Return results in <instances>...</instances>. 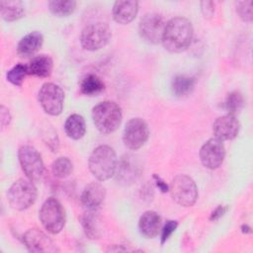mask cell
<instances>
[{"instance_id": "9c48e42d", "label": "cell", "mask_w": 253, "mask_h": 253, "mask_svg": "<svg viewBox=\"0 0 253 253\" xmlns=\"http://www.w3.org/2000/svg\"><path fill=\"white\" fill-rule=\"evenodd\" d=\"M39 101L46 114L58 116L63 109L64 92L54 83H44L39 91Z\"/></svg>"}, {"instance_id": "4316f807", "label": "cell", "mask_w": 253, "mask_h": 253, "mask_svg": "<svg viewBox=\"0 0 253 253\" xmlns=\"http://www.w3.org/2000/svg\"><path fill=\"white\" fill-rule=\"evenodd\" d=\"M81 224L83 226V229L85 231V234L91 238H99L100 232H99V224L97 217L92 214V212L85 213L83 216H81Z\"/></svg>"}, {"instance_id": "8992f818", "label": "cell", "mask_w": 253, "mask_h": 253, "mask_svg": "<svg viewBox=\"0 0 253 253\" xmlns=\"http://www.w3.org/2000/svg\"><path fill=\"white\" fill-rule=\"evenodd\" d=\"M173 201L182 207L193 206L198 199V188L195 181L184 174L177 175L169 186Z\"/></svg>"}, {"instance_id": "2e32d148", "label": "cell", "mask_w": 253, "mask_h": 253, "mask_svg": "<svg viewBox=\"0 0 253 253\" xmlns=\"http://www.w3.org/2000/svg\"><path fill=\"white\" fill-rule=\"evenodd\" d=\"M106 197L105 188L98 182L88 184L81 194V204L89 211H94L100 208Z\"/></svg>"}, {"instance_id": "6da1fadb", "label": "cell", "mask_w": 253, "mask_h": 253, "mask_svg": "<svg viewBox=\"0 0 253 253\" xmlns=\"http://www.w3.org/2000/svg\"><path fill=\"white\" fill-rule=\"evenodd\" d=\"M193 34V26L188 19L175 17L166 23L161 42L168 51L181 52L191 44Z\"/></svg>"}, {"instance_id": "30bf717a", "label": "cell", "mask_w": 253, "mask_h": 253, "mask_svg": "<svg viewBox=\"0 0 253 253\" xmlns=\"http://www.w3.org/2000/svg\"><path fill=\"white\" fill-rule=\"evenodd\" d=\"M149 136L148 126L140 118L130 119L124 128L123 140L130 150H137L144 145Z\"/></svg>"}, {"instance_id": "836d02e7", "label": "cell", "mask_w": 253, "mask_h": 253, "mask_svg": "<svg viewBox=\"0 0 253 253\" xmlns=\"http://www.w3.org/2000/svg\"><path fill=\"white\" fill-rule=\"evenodd\" d=\"M153 178H154V181H155V184L156 186L158 187V189L162 192V193H166L169 191V186L157 175H153Z\"/></svg>"}, {"instance_id": "7402d4cb", "label": "cell", "mask_w": 253, "mask_h": 253, "mask_svg": "<svg viewBox=\"0 0 253 253\" xmlns=\"http://www.w3.org/2000/svg\"><path fill=\"white\" fill-rule=\"evenodd\" d=\"M0 14L7 22L17 21L25 14L24 5L21 1H0Z\"/></svg>"}, {"instance_id": "d4e9b609", "label": "cell", "mask_w": 253, "mask_h": 253, "mask_svg": "<svg viewBox=\"0 0 253 253\" xmlns=\"http://www.w3.org/2000/svg\"><path fill=\"white\" fill-rule=\"evenodd\" d=\"M76 8V1L73 0H52L48 2L49 11L57 17L71 15Z\"/></svg>"}, {"instance_id": "ba28073f", "label": "cell", "mask_w": 253, "mask_h": 253, "mask_svg": "<svg viewBox=\"0 0 253 253\" xmlns=\"http://www.w3.org/2000/svg\"><path fill=\"white\" fill-rule=\"evenodd\" d=\"M18 157L28 179L33 182L40 181L43 175L44 165L38 150L31 145H24L20 147Z\"/></svg>"}, {"instance_id": "1f68e13d", "label": "cell", "mask_w": 253, "mask_h": 253, "mask_svg": "<svg viewBox=\"0 0 253 253\" xmlns=\"http://www.w3.org/2000/svg\"><path fill=\"white\" fill-rule=\"evenodd\" d=\"M201 8H202V12H203L205 17L210 18V17L212 16L213 11H214V6H213V3L211 1H203V2H201Z\"/></svg>"}, {"instance_id": "d6a6232c", "label": "cell", "mask_w": 253, "mask_h": 253, "mask_svg": "<svg viewBox=\"0 0 253 253\" xmlns=\"http://www.w3.org/2000/svg\"><path fill=\"white\" fill-rule=\"evenodd\" d=\"M0 119H1V126L3 127L9 125L11 122V115L9 113V110L4 106L0 107Z\"/></svg>"}, {"instance_id": "5bb4252c", "label": "cell", "mask_w": 253, "mask_h": 253, "mask_svg": "<svg viewBox=\"0 0 253 253\" xmlns=\"http://www.w3.org/2000/svg\"><path fill=\"white\" fill-rule=\"evenodd\" d=\"M141 167L138 163L136 157L132 155H125L122 157L121 161L118 162L116 175L117 180L124 185L132 184L140 175Z\"/></svg>"}, {"instance_id": "603a6c76", "label": "cell", "mask_w": 253, "mask_h": 253, "mask_svg": "<svg viewBox=\"0 0 253 253\" xmlns=\"http://www.w3.org/2000/svg\"><path fill=\"white\" fill-rule=\"evenodd\" d=\"M104 88V82L95 74L86 75L80 82V91L86 96H97Z\"/></svg>"}, {"instance_id": "cb8c5ba5", "label": "cell", "mask_w": 253, "mask_h": 253, "mask_svg": "<svg viewBox=\"0 0 253 253\" xmlns=\"http://www.w3.org/2000/svg\"><path fill=\"white\" fill-rule=\"evenodd\" d=\"M195 86V79L186 75H178L172 80V92L177 97L189 95Z\"/></svg>"}, {"instance_id": "44dd1931", "label": "cell", "mask_w": 253, "mask_h": 253, "mask_svg": "<svg viewBox=\"0 0 253 253\" xmlns=\"http://www.w3.org/2000/svg\"><path fill=\"white\" fill-rule=\"evenodd\" d=\"M64 130L67 136L72 139H80L86 132V124L82 116L78 114L70 115L64 124Z\"/></svg>"}, {"instance_id": "7c38bea8", "label": "cell", "mask_w": 253, "mask_h": 253, "mask_svg": "<svg viewBox=\"0 0 253 253\" xmlns=\"http://www.w3.org/2000/svg\"><path fill=\"white\" fill-rule=\"evenodd\" d=\"M225 156L224 145L217 138H210L207 140L200 150V159L202 164L208 169H216L223 162Z\"/></svg>"}, {"instance_id": "8fae6325", "label": "cell", "mask_w": 253, "mask_h": 253, "mask_svg": "<svg viewBox=\"0 0 253 253\" xmlns=\"http://www.w3.org/2000/svg\"><path fill=\"white\" fill-rule=\"evenodd\" d=\"M165 25L166 23L161 15L157 13L145 14L138 25L139 36L144 42L156 44L162 40Z\"/></svg>"}, {"instance_id": "f546056e", "label": "cell", "mask_w": 253, "mask_h": 253, "mask_svg": "<svg viewBox=\"0 0 253 253\" xmlns=\"http://www.w3.org/2000/svg\"><path fill=\"white\" fill-rule=\"evenodd\" d=\"M252 1H238L236 3V12L239 15L240 19L244 22L251 23L253 18V12H252Z\"/></svg>"}, {"instance_id": "4fadbf2b", "label": "cell", "mask_w": 253, "mask_h": 253, "mask_svg": "<svg viewBox=\"0 0 253 253\" xmlns=\"http://www.w3.org/2000/svg\"><path fill=\"white\" fill-rule=\"evenodd\" d=\"M23 242L31 252H54L55 245L52 240L38 228L29 229L23 236Z\"/></svg>"}, {"instance_id": "e575fe53", "label": "cell", "mask_w": 253, "mask_h": 253, "mask_svg": "<svg viewBox=\"0 0 253 253\" xmlns=\"http://www.w3.org/2000/svg\"><path fill=\"white\" fill-rule=\"evenodd\" d=\"M226 209L223 208L222 206H218L211 213V220H215V219H218L224 212H225Z\"/></svg>"}, {"instance_id": "f1b7e54d", "label": "cell", "mask_w": 253, "mask_h": 253, "mask_svg": "<svg viewBox=\"0 0 253 253\" xmlns=\"http://www.w3.org/2000/svg\"><path fill=\"white\" fill-rule=\"evenodd\" d=\"M243 104V96L239 92H231L225 98L224 108L228 112V114L234 116V114L242 109Z\"/></svg>"}, {"instance_id": "3957f363", "label": "cell", "mask_w": 253, "mask_h": 253, "mask_svg": "<svg viewBox=\"0 0 253 253\" xmlns=\"http://www.w3.org/2000/svg\"><path fill=\"white\" fill-rule=\"evenodd\" d=\"M92 119L97 129L102 133H112L118 129L122 123L121 107L112 101H104L92 110Z\"/></svg>"}, {"instance_id": "d6986e66", "label": "cell", "mask_w": 253, "mask_h": 253, "mask_svg": "<svg viewBox=\"0 0 253 253\" xmlns=\"http://www.w3.org/2000/svg\"><path fill=\"white\" fill-rule=\"evenodd\" d=\"M43 37L40 32H32L26 35L18 43L17 52L22 57L34 55L42 45Z\"/></svg>"}, {"instance_id": "4dcf8cb0", "label": "cell", "mask_w": 253, "mask_h": 253, "mask_svg": "<svg viewBox=\"0 0 253 253\" xmlns=\"http://www.w3.org/2000/svg\"><path fill=\"white\" fill-rule=\"evenodd\" d=\"M178 222L176 220H167L161 229V244H164L172 233L176 230Z\"/></svg>"}, {"instance_id": "9a60e30c", "label": "cell", "mask_w": 253, "mask_h": 253, "mask_svg": "<svg viewBox=\"0 0 253 253\" xmlns=\"http://www.w3.org/2000/svg\"><path fill=\"white\" fill-rule=\"evenodd\" d=\"M239 131V122L235 116L226 114L217 118L212 125V132L215 138L223 141L233 139Z\"/></svg>"}, {"instance_id": "ac0fdd59", "label": "cell", "mask_w": 253, "mask_h": 253, "mask_svg": "<svg viewBox=\"0 0 253 253\" xmlns=\"http://www.w3.org/2000/svg\"><path fill=\"white\" fill-rule=\"evenodd\" d=\"M138 228L144 237H156L161 229V216L153 211H145L139 217Z\"/></svg>"}, {"instance_id": "7a4b0ae2", "label": "cell", "mask_w": 253, "mask_h": 253, "mask_svg": "<svg viewBox=\"0 0 253 253\" xmlns=\"http://www.w3.org/2000/svg\"><path fill=\"white\" fill-rule=\"evenodd\" d=\"M90 172L99 181L113 177L118 166L115 150L109 145H99L91 153L88 161Z\"/></svg>"}, {"instance_id": "ffe728a7", "label": "cell", "mask_w": 253, "mask_h": 253, "mask_svg": "<svg viewBox=\"0 0 253 253\" xmlns=\"http://www.w3.org/2000/svg\"><path fill=\"white\" fill-rule=\"evenodd\" d=\"M52 59L45 54L37 55L27 65L29 75H34L41 78L48 77L52 71Z\"/></svg>"}, {"instance_id": "277c9868", "label": "cell", "mask_w": 253, "mask_h": 253, "mask_svg": "<svg viewBox=\"0 0 253 253\" xmlns=\"http://www.w3.org/2000/svg\"><path fill=\"white\" fill-rule=\"evenodd\" d=\"M38 191L30 179H19L15 181L7 193L10 206L17 211H24L30 208L37 200Z\"/></svg>"}, {"instance_id": "e0dca14e", "label": "cell", "mask_w": 253, "mask_h": 253, "mask_svg": "<svg viewBox=\"0 0 253 253\" xmlns=\"http://www.w3.org/2000/svg\"><path fill=\"white\" fill-rule=\"evenodd\" d=\"M138 12V2L134 0L116 1L113 6V18L122 25L130 23Z\"/></svg>"}, {"instance_id": "484cf974", "label": "cell", "mask_w": 253, "mask_h": 253, "mask_svg": "<svg viewBox=\"0 0 253 253\" xmlns=\"http://www.w3.org/2000/svg\"><path fill=\"white\" fill-rule=\"evenodd\" d=\"M72 169V162L67 157H58L51 164L52 174L57 178H66L71 174Z\"/></svg>"}, {"instance_id": "52a82bcc", "label": "cell", "mask_w": 253, "mask_h": 253, "mask_svg": "<svg viewBox=\"0 0 253 253\" xmlns=\"http://www.w3.org/2000/svg\"><path fill=\"white\" fill-rule=\"evenodd\" d=\"M112 38L110 27L102 22L87 25L81 33L80 42L84 49L94 51L103 48Z\"/></svg>"}, {"instance_id": "5b68a950", "label": "cell", "mask_w": 253, "mask_h": 253, "mask_svg": "<svg viewBox=\"0 0 253 253\" xmlns=\"http://www.w3.org/2000/svg\"><path fill=\"white\" fill-rule=\"evenodd\" d=\"M40 220L46 231L51 234L59 233L65 224V212L62 205L54 198H49L40 210Z\"/></svg>"}, {"instance_id": "83f0119b", "label": "cell", "mask_w": 253, "mask_h": 253, "mask_svg": "<svg viewBox=\"0 0 253 253\" xmlns=\"http://www.w3.org/2000/svg\"><path fill=\"white\" fill-rule=\"evenodd\" d=\"M27 75H29L27 65L20 63V64H17L15 66H13L7 72L6 78L11 84H13L15 86H21Z\"/></svg>"}]
</instances>
